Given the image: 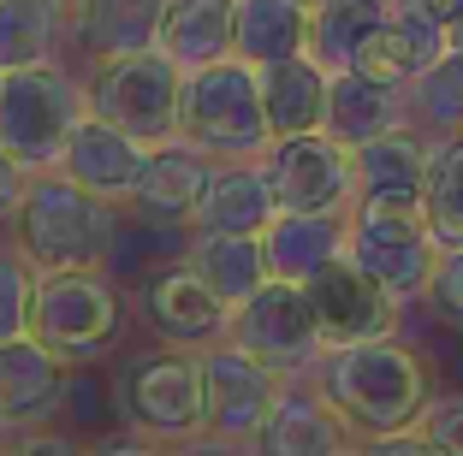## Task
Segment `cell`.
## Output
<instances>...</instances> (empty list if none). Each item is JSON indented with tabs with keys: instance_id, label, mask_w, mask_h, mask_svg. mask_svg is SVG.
<instances>
[{
	"instance_id": "d6a6232c",
	"label": "cell",
	"mask_w": 463,
	"mask_h": 456,
	"mask_svg": "<svg viewBox=\"0 0 463 456\" xmlns=\"http://www.w3.org/2000/svg\"><path fill=\"white\" fill-rule=\"evenodd\" d=\"M428 302H434L451 326H463V249H439V267H434V284H428Z\"/></svg>"
},
{
	"instance_id": "4fadbf2b",
	"label": "cell",
	"mask_w": 463,
	"mask_h": 456,
	"mask_svg": "<svg viewBox=\"0 0 463 456\" xmlns=\"http://www.w3.org/2000/svg\"><path fill=\"white\" fill-rule=\"evenodd\" d=\"M203 368H208V439L250 444L261 433V421L273 415L286 379L273 368H261L256 356H244L238 344L203 349Z\"/></svg>"
},
{
	"instance_id": "f546056e",
	"label": "cell",
	"mask_w": 463,
	"mask_h": 456,
	"mask_svg": "<svg viewBox=\"0 0 463 456\" xmlns=\"http://www.w3.org/2000/svg\"><path fill=\"white\" fill-rule=\"evenodd\" d=\"M422 219H428V231H434L439 249H463V136L434 148Z\"/></svg>"
},
{
	"instance_id": "ab89813d",
	"label": "cell",
	"mask_w": 463,
	"mask_h": 456,
	"mask_svg": "<svg viewBox=\"0 0 463 456\" xmlns=\"http://www.w3.org/2000/svg\"><path fill=\"white\" fill-rule=\"evenodd\" d=\"M410 6H422V13L434 18V24H446V30L463 18V0H410Z\"/></svg>"
},
{
	"instance_id": "9a60e30c",
	"label": "cell",
	"mask_w": 463,
	"mask_h": 456,
	"mask_svg": "<svg viewBox=\"0 0 463 456\" xmlns=\"http://www.w3.org/2000/svg\"><path fill=\"white\" fill-rule=\"evenodd\" d=\"M446 54H451L446 24H434L422 6H410V0H404V6H386V18L374 24V36L356 48V66L351 71L404 89V83H416L428 66H439Z\"/></svg>"
},
{
	"instance_id": "8fae6325",
	"label": "cell",
	"mask_w": 463,
	"mask_h": 456,
	"mask_svg": "<svg viewBox=\"0 0 463 456\" xmlns=\"http://www.w3.org/2000/svg\"><path fill=\"white\" fill-rule=\"evenodd\" d=\"M303 296H309L315 326H321V344L327 349L381 344V338H392V326H398V296L386 291L381 279H368V273L351 261V249L315 273V279L303 284Z\"/></svg>"
},
{
	"instance_id": "7402d4cb",
	"label": "cell",
	"mask_w": 463,
	"mask_h": 456,
	"mask_svg": "<svg viewBox=\"0 0 463 456\" xmlns=\"http://www.w3.org/2000/svg\"><path fill=\"white\" fill-rule=\"evenodd\" d=\"M261 107H268L273 125V143L286 136H309V131H327V89H333V71H321L309 54L298 60H279V66H261Z\"/></svg>"
},
{
	"instance_id": "f1b7e54d",
	"label": "cell",
	"mask_w": 463,
	"mask_h": 456,
	"mask_svg": "<svg viewBox=\"0 0 463 456\" xmlns=\"http://www.w3.org/2000/svg\"><path fill=\"white\" fill-rule=\"evenodd\" d=\"M386 18V0H327L321 13H309V60L321 71H351L356 48L374 36Z\"/></svg>"
},
{
	"instance_id": "ee69618b",
	"label": "cell",
	"mask_w": 463,
	"mask_h": 456,
	"mask_svg": "<svg viewBox=\"0 0 463 456\" xmlns=\"http://www.w3.org/2000/svg\"><path fill=\"white\" fill-rule=\"evenodd\" d=\"M60 6H66V13H78V6H83V0H60Z\"/></svg>"
},
{
	"instance_id": "bcb514c9",
	"label": "cell",
	"mask_w": 463,
	"mask_h": 456,
	"mask_svg": "<svg viewBox=\"0 0 463 456\" xmlns=\"http://www.w3.org/2000/svg\"><path fill=\"white\" fill-rule=\"evenodd\" d=\"M386 6H404V0H386Z\"/></svg>"
},
{
	"instance_id": "2e32d148",
	"label": "cell",
	"mask_w": 463,
	"mask_h": 456,
	"mask_svg": "<svg viewBox=\"0 0 463 456\" xmlns=\"http://www.w3.org/2000/svg\"><path fill=\"white\" fill-rule=\"evenodd\" d=\"M356 154V208H386V214H422L428 201V166L434 148H422L410 131H386Z\"/></svg>"
},
{
	"instance_id": "f35d334b",
	"label": "cell",
	"mask_w": 463,
	"mask_h": 456,
	"mask_svg": "<svg viewBox=\"0 0 463 456\" xmlns=\"http://www.w3.org/2000/svg\"><path fill=\"white\" fill-rule=\"evenodd\" d=\"M173 456H250V444H226V439H196V444H184V451H173Z\"/></svg>"
},
{
	"instance_id": "ffe728a7",
	"label": "cell",
	"mask_w": 463,
	"mask_h": 456,
	"mask_svg": "<svg viewBox=\"0 0 463 456\" xmlns=\"http://www.w3.org/2000/svg\"><path fill=\"white\" fill-rule=\"evenodd\" d=\"M279 219V196H273V178L261 161H232L214 172L203 208H196L191 226L196 231H226V237H261V231Z\"/></svg>"
},
{
	"instance_id": "83f0119b",
	"label": "cell",
	"mask_w": 463,
	"mask_h": 456,
	"mask_svg": "<svg viewBox=\"0 0 463 456\" xmlns=\"http://www.w3.org/2000/svg\"><path fill=\"white\" fill-rule=\"evenodd\" d=\"M71 13L60 0H0V78L30 66H54Z\"/></svg>"
},
{
	"instance_id": "52a82bcc",
	"label": "cell",
	"mask_w": 463,
	"mask_h": 456,
	"mask_svg": "<svg viewBox=\"0 0 463 456\" xmlns=\"http://www.w3.org/2000/svg\"><path fill=\"white\" fill-rule=\"evenodd\" d=\"M30 332L54 349V356H66L71 368L108 356V349L119 344V332H125V302H119V291H113L108 267L36 273Z\"/></svg>"
},
{
	"instance_id": "d590c367",
	"label": "cell",
	"mask_w": 463,
	"mask_h": 456,
	"mask_svg": "<svg viewBox=\"0 0 463 456\" xmlns=\"http://www.w3.org/2000/svg\"><path fill=\"white\" fill-rule=\"evenodd\" d=\"M356 451H363V456H446L434 439H428V433H416V427H410V433H381V439H363Z\"/></svg>"
},
{
	"instance_id": "d6986e66",
	"label": "cell",
	"mask_w": 463,
	"mask_h": 456,
	"mask_svg": "<svg viewBox=\"0 0 463 456\" xmlns=\"http://www.w3.org/2000/svg\"><path fill=\"white\" fill-rule=\"evenodd\" d=\"M345 415L333 409L321 391H279L273 415L261 421V433L250 439V456H333L345 451Z\"/></svg>"
},
{
	"instance_id": "74e56055",
	"label": "cell",
	"mask_w": 463,
	"mask_h": 456,
	"mask_svg": "<svg viewBox=\"0 0 463 456\" xmlns=\"http://www.w3.org/2000/svg\"><path fill=\"white\" fill-rule=\"evenodd\" d=\"M90 456H173V451L155 444V439H143V433H119V439H96Z\"/></svg>"
},
{
	"instance_id": "b9f144b4",
	"label": "cell",
	"mask_w": 463,
	"mask_h": 456,
	"mask_svg": "<svg viewBox=\"0 0 463 456\" xmlns=\"http://www.w3.org/2000/svg\"><path fill=\"white\" fill-rule=\"evenodd\" d=\"M298 6H309V13H321V6H327V0H298Z\"/></svg>"
},
{
	"instance_id": "484cf974",
	"label": "cell",
	"mask_w": 463,
	"mask_h": 456,
	"mask_svg": "<svg viewBox=\"0 0 463 456\" xmlns=\"http://www.w3.org/2000/svg\"><path fill=\"white\" fill-rule=\"evenodd\" d=\"M386 131H404V101L392 83H374L363 71H333L327 89V136H339L345 148H363Z\"/></svg>"
},
{
	"instance_id": "4316f807",
	"label": "cell",
	"mask_w": 463,
	"mask_h": 456,
	"mask_svg": "<svg viewBox=\"0 0 463 456\" xmlns=\"http://www.w3.org/2000/svg\"><path fill=\"white\" fill-rule=\"evenodd\" d=\"M298 54H309V6H298V0H238V48H232V60L261 71Z\"/></svg>"
},
{
	"instance_id": "60d3db41",
	"label": "cell",
	"mask_w": 463,
	"mask_h": 456,
	"mask_svg": "<svg viewBox=\"0 0 463 456\" xmlns=\"http://www.w3.org/2000/svg\"><path fill=\"white\" fill-rule=\"evenodd\" d=\"M446 42H451V54H463V18H458V24L446 30Z\"/></svg>"
},
{
	"instance_id": "d4e9b609",
	"label": "cell",
	"mask_w": 463,
	"mask_h": 456,
	"mask_svg": "<svg viewBox=\"0 0 463 456\" xmlns=\"http://www.w3.org/2000/svg\"><path fill=\"white\" fill-rule=\"evenodd\" d=\"M191 261L203 273V284L226 302V309H244L256 291L273 284V267H268V243L261 237H226V231H196L191 243Z\"/></svg>"
},
{
	"instance_id": "e0dca14e",
	"label": "cell",
	"mask_w": 463,
	"mask_h": 456,
	"mask_svg": "<svg viewBox=\"0 0 463 456\" xmlns=\"http://www.w3.org/2000/svg\"><path fill=\"white\" fill-rule=\"evenodd\" d=\"M143 166H149V143H137V136L113 131V125H101V119H83L78 136L66 143L60 172H66L71 184H83L90 196L113 201V208H131Z\"/></svg>"
},
{
	"instance_id": "836d02e7",
	"label": "cell",
	"mask_w": 463,
	"mask_h": 456,
	"mask_svg": "<svg viewBox=\"0 0 463 456\" xmlns=\"http://www.w3.org/2000/svg\"><path fill=\"white\" fill-rule=\"evenodd\" d=\"M416 433H428V439H434L446 456H463V397H439V403H428L422 421H416Z\"/></svg>"
},
{
	"instance_id": "7a4b0ae2",
	"label": "cell",
	"mask_w": 463,
	"mask_h": 456,
	"mask_svg": "<svg viewBox=\"0 0 463 456\" xmlns=\"http://www.w3.org/2000/svg\"><path fill=\"white\" fill-rule=\"evenodd\" d=\"M119 243V208L71 184L66 172H36L24 201L13 208V249L36 273L108 267Z\"/></svg>"
},
{
	"instance_id": "8d00e7d4",
	"label": "cell",
	"mask_w": 463,
	"mask_h": 456,
	"mask_svg": "<svg viewBox=\"0 0 463 456\" xmlns=\"http://www.w3.org/2000/svg\"><path fill=\"white\" fill-rule=\"evenodd\" d=\"M24 190H30V172L6 154V143H0V219H13V208L24 201Z\"/></svg>"
},
{
	"instance_id": "cb8c5ba5",
	"label": "cell",
	"mask_w": 463,
	"mask_h": 456,
	"mask_svg": "<svg viewBox=\"0 0 463 456\" xmlns=\"http://www.w3.org/2000/svg\"><path fill=\"white\" fill-rule=\"evenodd\" d=\"M238 48V0H166L161 54L184 71H203L232 60Z\"/></svg>"
},
{
	"instance_id": "1f68e13d",
	"label": "cell",
	"mask_w": 463,
	"mask_h": 456,
	"mask_svg": "<svg viewBox=\"0 0 463 456\" xmlns=\"http://www.w3.org/2000/svg\"><path fill=\"white\" fill-rule=\"evenodd\" d=\"M30 309H36V267L18 249H0V344L30 332Z\"/></svg>"
},
{
	"instance_id": "ba28073f",
	"label": "cell",
	"mask_w": 463,
	"mask_h": 456,
	"mask_svg": "<svg viewBox=\"0 0 463 456\" xmlns=\"http://www.w3.org/2000/svg\"><path fill=\"white\" fill-rule=\"evenodd\" d=\"M279 196V214H356V154L327 131L286 136L261 154Z\"/></svg>"
},
{
	"instance_id": "5bb4252c",
	"label": "cell",
	"mask_w": 463,
	"mask_h": 456,
	"mask_svg": "<svg viewBox=\"0 0 463 456\" xmlns=\"http://www.w3.org/2000/svg\"><path fill=\"white\" fill-rule=\"evenodd\" d=\"M71 391V362L54 356L36 332L0 344V415L6 427H48Z\"/></svg>"
},
{
	"instance_id": "277c9868",
	"label": "cell",
	"mask_w": 463,
	"mask_h": 456,
	"mask_svg": "<svg viewBox=\"0 0 463 456\" xmlns=\"http://www.w3.org/2000/svg\"><path fill=\"white\" fill-rule=\"evenodd\" d=\"M119 415L131 433L155 444H184L208 439V368L203 349H143L119 374Z\"/></svg>"
},
{
	"instance_id": "5b68a950",
	"label": "cell",
	"mask_w": 463,
	"mask_h": 456,
	"mask_svg": "<svg viewBox=\"0 0 463 456\" xmlns=\"http://www.w3.org/2000/svg\"><path fill=\"white\" fill-rule=\"evenodd\" d=\"M83 119H90V95L66 66H30L0 78V143L30 178L60 172L66 143Z\"/></svg>"
},
{
	"instance_id": "e575fe53",
	"label": "cell",
	"mask_w": 463,
	"mask_h": 456,
	"mask_svg": "<svg viewBox=\"0 0 463 456\" xmlns=\"http://www.w3.org/2000/svg\"><path fill=\"white\" fill-rule=\"evenodd\" d=\"M0 456H90V444H78L71 433H54V427H24L18 439L0 444Z\"/></svg>"
},
{
	"instance_id": "7bdbcfd3",
	"label": "cell",
	"mask_w": 463,
	"mask_h": 456,
	"mask_svg": "<svg viewBox=\"0 0 463 456\" xmlns=\"http://www.w3.org/2000/svg\"><path fill=\"white\" fill-rule=\"evenodd\" d=\"M333 456H363V451H356V444H345V451H333Z\"/></svg>"
},
{
	"instance_id": "f6af8a7d",
	"label": "cell",
	"mask_w": 463,
	"mask_h": 456,
	"mask_svg": "<svg viewBox=\"0 0 463 456\" xmlns=\"http://www.w3.org/2000/svg\"><path fill=\"white\" fill-rule=\"evenodd\" d=\"M0 444H6V415H0Z\"/></svg>"
},
{
	"instance_id": "3957f363",
	"label": "cell",
	"mask_w": 463,
	"mask_h": 456,
	"mask_svg": "<svg viewBox=\"0 0 463 456\" xmlns=\"http://www.w3.org/2000/svg\"><path fill=\"white\" fill-rule=\"evenodd\" d=\"M178 143L203 148L208 161H261L273 148V125L261 107V78L244 60L184 71V101H178Z\"/></svg>"
},
{
	"instance_id": "4dcf8cb0",
	"label": "cell",
	"mask_w": 463,
	"mask_h": 456,
	"mask_svg": "<svg viewBox=\"0 0 463 456\" xmlns=\"http://www.w3.org/2000/svg\"><path fill=\"white\" fill-rule=\"evenodd\" d=\"M416 113L428 125H446V131H463V54H446L439 66H428L416 78Z\"/></svg>"
},
{
	"instance_id": "44dd1931",
	"label": "cell",
	"mask_w": 463,
	"mask_h": 456,
	"mask_svg": "<svg viewBox=\"0 0 463 456\" xmlns=\"http://www.w3.org/2000/svg\"><path fill=\"white\" fill-rule=\"evenodd\" d=\"M261 243H268L273 279L279 284H309L327 261H339L345 249H351V219H339V214H279L261 231Z\"/></svg>"
},
{
	"instance_id": "9c48e42d",
	"label": "cell",
	"mask_w": 463,
	"mask_h": 456,
	"mask_svg": "<svg viewBox=\"0 0 463 456\" xmlns=\"http://www.w3.org/2000/svg\"><path fill=\"white\" fill-rule=\"evenodd\" d=\"M226 344H238L244 356H256L261 368H273L279 379H298L309 374L327 344H321V326H315V309L303 284H279L273 279L268 291H256L244 309H232V332Z\"/></svg>"
},
{
	"instance_id": "603a6c76",
	"label": "cell",
	"mask_w": 463,
	"mask_h": 456,
	"mask_svg": "<svg viewBox=\"0 0 463 456\" xmlns=\"http://www.w3.org/2000/svg\"><path fill=\"white\" fill-rule=\"evenodd\" d=\"M166 0H83L71 13V36L90 48L96 60H125L161 48Z\"/></svg>"
},
{
	"instance_id": "ac0fdd59",
	"label": "cell",
	"mask_w": 463,
	"mask_h": 456,
	"mask_svg": "<svg viewBox=\"0 0 463 456\" xmlns=\"http://www.w3.org/2000/svg\"><path fill=\"white\" fill-rule=\"evenodd\" d=\"M214 172H220V161H208L203 148H191V143H178V136H173V143L149 148V166H143V178H137L131 208L143 219H155V226L196 219V208H203Z\"/></svg>"
},
{
	"instance_id": "30bf717a",
	"label": "cell",
	"mask_w": 463,
	"mask_h": 456,
	"mask_svg": "<svg viewBox=\"0 0 463 456\" xmlns=\"http://www.w3.org/2000/svg\"><path fill=\"white\" fill-rule=\"evenodd\" d=\"M351 261L404 302V296H428L434 267H439V243H434L422 214L356 208L351 214Z\"/></svg>"
},
{
	"instance_id": "7c38bea8",
	"label": "cell",
	"mask_w": 463,
	"mask_h": 456,
	"mask_svg": "<svg viewBox=\"0 0 463 456\" xmlns=\"http://www.w3.org/2000/svg\"><path fill=\"white\" fill-rule=\"evenodd\" d=\"M137 302H143V321L173 349H214L232 332V309L203 284V273L191 261H173V267L149 273L143 291H137Z\"/></svg>"
},
{
	"instance_id": "6da1fadb",
	"label": "cell",
	"mask_w": 463,
	"mask_h": 456,
	"mask_svg": "<svg viewBox=\"0 0 463 456\" xmlns=\"http://www.w3.org/2000/svg\"><path fill=\"white\" fill-rule=\"evenodd\" d=\"M315 391L345 415V427L363 433V439H381V433H410L422 421L428 397V368L416 349L392 344H356V349H327L321 356V374Z\"/></svg>"
},
{
	"instance_id": "8992f818",
	"label": "cell",
	"mask_w": 463,
	"mask_h": 456,
	"mask_svg": "<svg viewBox=\"0 0 463 456\" xmlns=\"http://www.w3.org/2000/svg\"><path fill=\"white\" fill-rule=\"evenodd\" d=\"M90 119L113 125V131L137 136V143H173L178 136V101H184V66L166 60L161 48L149 54H125V60H96L90 83Z\"/></svg>"
}]
</instances>
